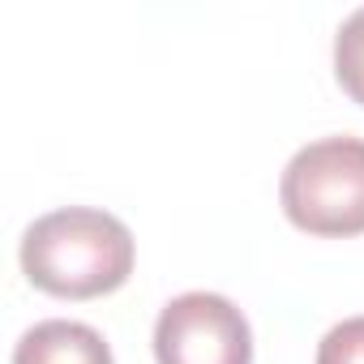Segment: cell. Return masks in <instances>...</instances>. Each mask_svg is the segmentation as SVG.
I'll list each match as a JSON object with an SVG mask.
<instances>
[{
	"mask_svg": "<svg viewBox=\"0 0 364 364\" xmlns=\"http://www.w3.org/2000/svg\"><path fill=\"white\" fill-rule=\"evenodd\" d=\"M159 364H253V334L245 313L215 291L176 296L154 321Z\"/></svg>",
	"mask_w": 364,
	"mask_h": 364,
	"instance_id": "3957f363",
	"label": "cell"
},
{
	"mask_svg": "<svg viewBox=\"0 0 364 364\" xmlns=\"http://www.w3.org/2000/svg\"><path fill=\"white\" fill-rule=\"evenodd\" d=\"M334 77L351 103L364 107V9H355L334 39Z\"/></svg>",
	"mask_w": 364,
	"mask_h": 364,
	"instance_id": "5b68a950",
	"label": "cell"
},
{
	"mask_svg": "<svg viewBox=\"0 0 364 364\" xmlns=\"http://www.w3.org/2000/svg\"><path fill=\"white\" fill-rule=\"evenodd\" d=\"M14 364H112V347L95 326L52 317L18 338Z\"/></svg>",
	"mask_w": 364,
	"mask_h": 364,
	"instance_id": "277c9868",
	"label": "cell"
},
{
	"mask_svg": "<svg viewBox=\"0 0 364 364\" xmlns=\"http://www.w3.org/2000/svg\"><path fill=\"white\" fill-rule=\"evenodd\" d=\"M283 215L309 236H360L364 232V141L321 137L291 154L283 171Z\"/></svg>",
	"mask_w": 364,
	"mask_h": 364,
	"instance_id": "7a4b0ae2",
	"label": "cell"
},
{
	"mask_svg": "<svg viewBox=\"0 0 364 364\" xmlns=\"http://www.w3.org/2000/svg\"><path fill=\"white\" fill-rule=\"evenodd\" d=\"M26 279L60 300H95L133 274V232L90 206H69L35 219L22 236Z\"/></svg>",
	"mask_w": 364,
	"mask_h": 364,
	"instance_id": "6da1fadb",
	"label": "cell"
},
{
	"mask_svg": "<svg viewBox=\"0 0 364 364\" xmlns=\"http://www.w3.org/2000/svg\"><path fill=\"white\" fill-rule=\"evenodd\" d=\"M317 364H364V317H347L334 330H326Z\"/></svg>",
	"mask_w": 364,
	"mask_h": 364,
	"instance_id": "8992f818",
	"label": "cell"
}]
</instances>
